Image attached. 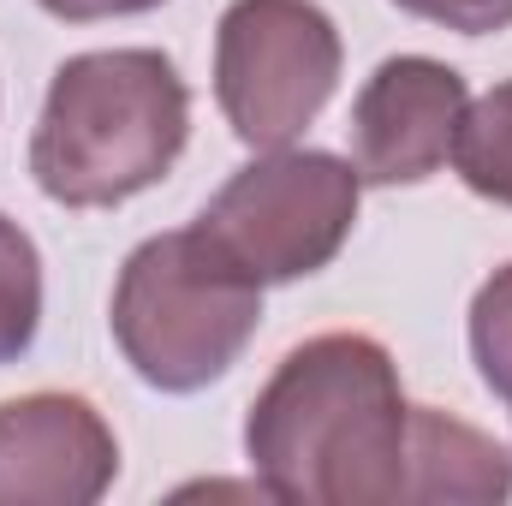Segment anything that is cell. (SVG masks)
Instances as JSON below:
<instances>
[{
	"label": "cell",
	"instance_id": "14",
	"mask_svg": "<svg viewBox=\"0 0 512 506\" xmlns=\"http://www.w3.org/2000/svg\"><path fill=\"white\" fill-rule=\"evenodd\" d=\"M507 405H512V399H507Z\"/></svg>",
	"mask_w": 512,
	"mask_h": 506
},
{
	"label": "cell",
	"instance_id": "2",
	"mask_svg": "<svg viewBox=\"0 0 512 506\" xmlns=\"http://www.w3.org/2000/svg\"><path fill=\"white\" fill-rule=\"evenodd\" d=\"M191 137V90L155 48L72 54L30 131L36 191L60 209H114L161 185Z\"/></svg>",
	"mask_w": 512,
	"mask_h": 506
},
{
	"label": "cell",
	"instance_id": "1",
	"mask_svg": "<svg viewBox=\"0 0 512 506\" xmlns=\"http://www.w3.org/2000/svg\"><path fill=\"white\" fill-rule=\"evenodd\" d=\"M405 387L370 334H316L280 358L245 417L262 495L292 506H393L405 483Z\"/></svg>",
	"mask_w": 512,
	"mask_h": 506
},
{
	"label": "cell",
	"instance_id": "4",
	"mask_svg": "<svg viewBox=\"0 0 512 506\" xmlns=\"http://www.w3.org/2000/svg\"><path fill=\"white\" fill-rule=\"evenodd\" d=\"M364 179L352 161L328 149H262L251 167H239L209 209L197 215V233L251 274L256 286H286L304 274H322L346 251L358 227Z\"/></svg>",
	"mask_w": 512,
	"mask_h": 506
},
{
	"label": "cell",
	"instance_id": "5",
	"mask_svg": "<svg viewBox=\"0 0 512 506\" xmlns=\"http://www.w3.org/2000/svg\"><path fill=\"white\" fill-rule=\"evenodd\" d=\"M340 30L316 0H233L215 30V102L239 143L286 149L340 84Z\"/></svg>",
	"mask_w": 512,
	"mask_h": 506
},
{
	"label": "cell",
	"instance_id": "10",
	"mask_svg": "<svg viewBox=\"0 0 512 506\" xmlns=\"http://www.w3.org/2000/svg\"><path fill=\"white\" fill-rule=\"evenodd\" d=\"M36 328H42V256L12 215H0V364H18Z\"/></svg>",
	"mask_w": 512,
	"mask_h": 506
},
{
	"label": "cell",
	"instance_id": "9",
	"mask_svg": "<svg viewBox=\"0 0 512 506\" xmlns=\"http://www.w3.org/2000/svg\"><path fill=\"white\" fill-rule=\"evenodd\" d=\"M453 167L483 203L512 209V78L465 108L453 137Z\"/></svg>",
	"mask_w": 512,
	"mask_h": 506
},
{
	"label": "cell",
	"instance_id": "7",
	"mask_svg": "<svg viewBox=\"0 0 512 506\" xmlns=\"http://www.w3.org/2000/svg\"><path fill=\"white\" fill-rule=\"evenodd\" d=\"M120 477V441L78 393L0 405V506H96Z\"/></svg>",
	"mask_w": 512,
	"mask_h": 506
},
{
	"label": "cell",
	"instance_id": "11",
	"mask_svg": "<svg viewBox=\"0 0 512 506\" xmlns=\"http://www.w3.org/2000/svg\"><path fill=\"white\" fill-rule=\"evenodd\" d=\"M471 358L495 399H512V262L483 280L471 298Z\"/></svg>",
	"mask_w": 512,
	"mask_h": 506
},
{
	"label": "cell",
	"instance_id": "8",
	"mask_svg": "<svg viewBox=\"0 0 512 506\" xmlns=\"http://www.w3.org/2000/svg\"><path fill=\"white\" fill-rule=\"evenodd\" d=\"M512 495V453L465 417L411 405L399 506H495Z\"/></svg>",
	"mask_w": 512,
	"mask_h": 506
},
{
	"label": "cell",
	"instance_id": "13",
	"mask_svg": "<svg viewBox=\"0 0 512 506\" xmlns=\"http://www.w3.org/2000/svg\"><path fill=\"white\" fill-rule=\"evenodd\" d=\"M42 12L66 18V24H96V18H131V12H149L161 0H36Z\"/></svg>",
	"mask_w": 512,
	"mask_h": 506
},
{
	"label": "cell",
	"instance_id": "12",
	"mask_svg": "<svg viewBox=\"0 0 512 506\" xmlns=\"http://www.w3.org/2000/svg\"><path fill=\"white\" fill-rule=\"evenodd\" d=\"M393 6L441 30H459V36H495L512 24V0H393Z\"/></svg>",
	"mask_w": 512,
	"mask_h": 506
},
{
	"label": "cell",
	"instance_id": "3",
	"mask_svg": "<svg viewBox=\"0 0 512 506\" xmlns=\"http://www.w3.org/2000/svg\"><path fill=\"white\" fill-rule=\"evenodd\" d=\"M108 322L126 364L149 387L197 393L227 376L256 340L262 286L197 227L155 233L126 256Z\"/></svg>",
	"mask_w": 512,
	"mask_h": 506
},
{
	"label": "cell",
	"instance_id": "6",
	"mask_svg": "<svg viewBox=\"0 0 512 506\" xmlns=\"http://www.w3.org/2000/svg\"><path fill=\"white\" fill-rule=\"evenodd\" d=\"M471 108L465 78L429 54H393L370 72L352 108V167L364 185H423L453 161Z\"/></svg>",
	"mask_w": 512,
	"mask_h": 506
}]
</instances>
